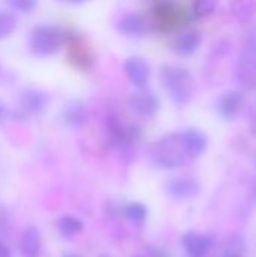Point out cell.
<instances>
[{"label": "cell", "mask_w": 256, "mask_h": 257, "mask_svg": "<svg viewBox=\"0 0 256 257\" xmlns=\"http://www.w3.org/2000/svg\"><path fill=\"white\" fill-rule=\"evenodd\" d=\"M160 81L175 104L186 105L192 101L193 78L189 69L175 65H164L160 71Z\"/></svg>", "instance_id": "obj_1"}, {"label": "cell", "mask_w": 256, "mask_h": 257, "mask_svg": "<svg viewBox=\"0 0 256 257\" xmlns=\"http://www.w3.org/2000/svg\"><path fill=\"white\" fill-rule=\"evenodd\" d=\"M149 158L152 164L163 170H172L177 167H181L187 160V154L184 151L180 133L178 134H169L158 142H155L151 146Z\"/></svg>", "instance_id": "obj_2"}, {"label": "cell", "mask_w": 256, "mask_h": 257, "mask_svg": "<svg viewBox=\"0 0 256 257\" xmlns=\"http://www.w3.org/2000/svg\"><path fill=\"white\" fill-rule=\"evenodd\" d=\"M66 41V33L63 29L53 24L35 26L30 32L29 48L35 56L47 57L57 53Z\"/></svg>", "instance_id": "obj_3"}, {"label": "cell", "mask_w": 256, "mask_h": 257, "mask_svg": "<svg viewBox=\"0 0 256 257\" xmlns=\"http://www.w3.org/2000/svg\"><path fill=\"white\" fill-rule=\"evenodd\" d=\"M128 107L140 117H152L160 107V101L155 93L145 87H137L128 96Z\"/></svg>", "instance_id": "obj_4"}, {"label": "cell", "mask_w": 256, "mask_h": 257, "mask_svg": "<svg viewBox=\"0 0 256 257\" xmlns=\"http://www.w3.org/2000/svg\"><path fill=\"white\" fill-rule=\"evenodd\" d=\"M237 75L244 86L256 87V41L249 42L243 48L238 59Z\"/></svg>", "instance_id": "obj_5"}, {"label": "cell", "mask_w": 256, "mask_h": 257, "mask_svg": "<svg viewBox=\"0 0 256 257\" xmlns=\"http://www.w3.org/2000/svg\"><path fill=\"white\" fill-rule=\"evenodd\" d=\"M154 15L157 26L163 27L164 30H172L184 21V11H181L175 3L167 0L155 5Z\"/></svg>", "instance_id": "obj_6"}, {"label": "cell", "mask_w": 256, "mask_h": 257, "mask_svg": "<svg viewBox=\"0 0 256 257\" xmlns=\"http://www.w3.org/2000/svg\"><path fill=\"white\" fill-rule=\"evenodd\" d=\"M116 27H118V32L127 38H143L149 32L151 24L142 14L128 12L119 18Z\"/></svg>", "instance_id": "obj_7"}, {"label": "cell", "mask_w": 256, "mask_h": 257, "mask_svg": "<svg viewBox=\"0 0 256 257\" xmlns=\"http://www.w3.org/2000/svg\"><path fill=\"white\" fill-rule=\"evenodd\" d=\"M166 193L175 200H190L199 194V184L187 176L172 178L166 184Z\"/></svg>", "instance_id": "obj_8"}, {"label": "cell", "mask_w": 256, "mask_h": 257, "mask_svg": "<svg viewBox=\"0 0 256 257\" xmlns=\"http://www.w3.org/2000/svg\"><path fill=\"white\" fill-rule=\"evenodd\" d=\"M124 72L133 86L145 87V84L148 83L149 75H151V68L145 59L133 56L124 62Z\"/></svg>", "instance_id": "obj_9"}, {"label": "cell", "mask_w": 256, "mask_h": 257, "mask_svg": "<svg viewBox=\"0 0 256 257\" xmlns=\"http://www.w3.org/2000/svg\"><path fill=\"white\" fill-rule=\"evenodd\" d=\"M48 95L39 89H24L20 93V107L23 111L30 114H41L48 105Z\"/></svg>", "instance_id": "obj_10"}, {"label": "cell", "mask_w": 256, "mask_h": 257, "mask_svg": "<svg viewBox=\"0 0 256 257\" xmlns=\"http://www.w3.org/2000/svg\"><path fill=\"white\" fill-rule=\"evenodd\" d=\"M180 137H181V142H183V146L189 160L198 158L205 152L208 140L204 133L198 130H186L180 133Z\"/></svg>", "instance_id": "obj_11"}, {"label": "cell", "mask_w": 256, "mask_h": 257, "mask_svg": "<svg viewBox=\"0 0 256 257\" xmlns=\"http://www.w3.org/2000/svg\"><path fill=\"white\" fill-rule=\"evenodd\" d=\"M183 245L190 257H204L213 248V239L204 233L187 232L183 236Z\"/></svg>", "instance_id": "obj_12"}, {"label": "cell", "mask_w": 256, "mask_h": 257, "mask_svg": "<svg viewBox=\"0 0 256 257\" xmlns=\"http://www.w3.org/2000/svg\"><path fill=\"white\" fill-rule=\"evenodd\" d=\"M243 102H244V96L241 92H237V90H229L226 93H223L219 101H217V110H219V114L226 119V120H231L234 119L241 107H243Z\"/></svg>", "instance_id": "obj_13"}, {"label": "cell", "mask_w": 256, "mask_h": 257, "mask_svg": "<svg viewBox=\"0 0 256 257\" xmlns=\"http://www.w3.org/2000/svg\"><path fill=\"white\" fill-rule=\"evenodd\" d=\"M201 33L196 30L183 32L172 41V50L183 57H189L195 54L201 47Z\"/></svg>", "instance_id": "obj_14"}, {"label": "cell", "mask_w": 256, "mask_h": 257, "mask_svg": "<svg viewBox=\"0 0 256 257\" xmlns=\"http://www.w3.org/2000/svg\"><path fill=\"white\" fill-rule=\"evenodd\" d=\"M20 251L23 257H38L41 253V236L36 227L29 226L20 238Z\"/></svg>", "instance_id": "obj_15"}, {"label": "cell", "mask_w": 256, "mask_h": 257, "mask_svg": "<svg viewBox=\"0 0 256 257\" xmlns=\"http://www.w3.org/2000/svg\"><path fill=\"white\" fill-rule=\"evenodd\" d=\"M89 119L88 107L80 101H71L65 110H63V120L71 128H80L83 126Z\"/></svg>", "instance_id": "obj_16"}, {"label": "cell", "mask_w": 256, "mask_h": 257, "mask_svg": "<svg viewBox=\"0 0 256 257\" xmlns=\"http://www.w3.org/2000/svg\"><path fill=\"white\" fill-rule=\"evenodd\" d=\"M57 230L62 238L72 239L83 230V223L77 217L66 215V217H62L57 220Z\"/></svg>", "instance_id": "obj_17"}, {"label": "cell", "mask_w": 256, "mask_h": 257, "mask_svg": "<svg viewBox=\"0 0 256 257\" xmlns=\"http://www.w3.org/2000/svg\"><path fill=\"white\" fill-rule=\"evenodd\" d=\"M122 215L125 217V220H128L133 224H143L146 220L148 211H146L145 205L134 202V203H128L127 206H124Z\"/></svg>", "instance_id": "obj_18"}, {"label": "cell", "mask_w": 256, "mask_h": 257, "mask_svg": "<svg viewBox=\"0 0 256 257\" xmlns=\"http://www.w3.org/2000/svg\"><path fill=\"white\" fill-rule=\"evenodd\" d=\"M17 26H18L17 17L9 11L0 9V39L9 38L17 30Z\"/></svg>", "instance_id": "obj_19"}, {"label": "cell", "mask_w": 256, "mask_h": 257, "mask_svg": "<svg viewBox=\"0 0 256 257\" xmlns=\"http://www.w3.org/2000/svg\"><path fill=\"white\" fill-rule=\"evenodd\" d=\"M71 59L77 66H80L83 69H88V63L92 62L89 51L84 47H80L77 42H74V45H71Z\"/></svg>", "instance_id": "obj_20"}, {"label": "cell", "mask_w": 256, "mask_h": 257, "mask_svg": "<svg viewBox=\"0 0 256 257\" xmlns=\"http://www.w3.org/2000/svg\"><path fill=\"white\" fill-rule=\"evenodd\" d=\"M217 0H193V14L198 18L210 17L216 11Z\"/></svg>", "instance_id": "obj_21"}, {"label": "cell", "mask_w": 256, "mask_h": 257, "mask_svg": "<svg viewBox=\"0 0 256 257\" xmlns=\"http://www.w3.org/2000/svg\"><path fill=\"white\" fill-rule=\"evenodd\" d=\"M14 11L18 12H24V14H30L36 6H38V0H5Z\"/></svg>", "instance_id": "obj_22"}, {"label": "cell", "mask_w": 256, "mask_h": 257, "mask_svg": "<svg viewBox=\"0 0 256 257\" xmlns=\"http://www.w3.org/2000/svg\"><path fill=\"white\" fill-rule=\"evenodd\" d=\"M0 257H12L11 256L9 248H8L5 244H2V242H0Z\"/></svg>", "instance_id": "obj_23"}, {"label": "cell", "mask_w": 256, "mask_h": 257, "mask_svg": "<svg viewBox=\"0 0 256 257\" xmlns=\"http://www.w3.org/2000/svg\"><path fill=\"white\" fill-rule=\"evenodd\" d=\"M5 226H6V220L3 218V214H0V232L5 230Z\"/></svg>", "instance_id": "obj_24"}, {"label": "cell", "mask_w": 256, "mask_h": 257, "mask_svg": "<svg viewBox=\"0 0 256 257\" xmlns=\"http://www.w3.org/2000/svg\"><path fill=\"white\" fill-rule=\"evenodd\" d=\"M5 114H6V108H5V105H3V102L0 101V120L5 117Z\"/></svg>", "instance_id": "obj_25"}, {"label": "cell", "mask_w": 256, "mask_h": 257, "mask_svg": "<svg viewBox=\"0 0 256 257\" xmlns=\"http://www.w3.org/2000/svg\"><path fill=\"white\" fill-rule=\"evenodd\" d=\"M60 2H65V3H72V5H80V3H84L88 0H60Z\"/></svg>", "instance_id": "obj_26"}, {"label": "cell", "mask_w": 256, "mask_h": 257, "mask_svg": "<svg viewBox=\"0 0 256 257\" xmlns=\"http://www.w3.org/2000/svg\"><path fill=\"white\" fill-rule=\"evenodd\" d=\"M250 126H252V131L256 134V113L255 116H253V119H252V125Z\"/></svg>", "instance_id": "obj_27"}, {"label": "cell", "mask_w": 256, "mask_h": 257, "mask_svg": "<svg viewBox=\"0 0 256 257\" xmlns=\"http://www.w3.org/2000/svg\"><path fill=\"white\" fill-rule=\"evenodd\" d=\"M0 74H2V66H0Z\"/></svg>", "instance_id": "obj_28"}, {"label": "cell", "mask_w": 256, "mask_h": 257, "mask_svg": "<svg viewBox=\"0 0 256 257\" xmlns=\"http://www.w3.org/2000/svg\"><path fill=\"white\" fill-rule=\"evenodd\" d=\"M66 257H74V256H66Z\"/></svg>", "instance_id": "obj_29"}, {"label": "cell", "mask_w": 256, "mask_h": 257, "mask_svg": "<svg viewBox=\"0 0 256 257\" xmlns=\"http://www.w3.org/2000/svg\"><path fill=\"white\" fill-rule=\"evenodd\" d=\"M137 257H143V256H137Z\"/></svg>", "instance_id": "obj_30"}]
</instances>
